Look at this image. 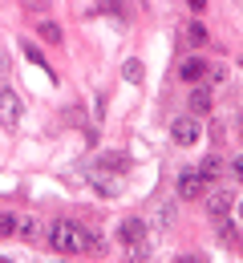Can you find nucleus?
Here are the masks:
<instances>
[{
	"mask_svg": "<svg viewBox=\"0 0 243 263\" xmlns=\"http://www.w3.org/2000/svg\"><path fill=\"white\" fill-rule=\"evenodd\" d=\"M49 243H53V251H61V255L89 251V243H85V227L73 223V219H57V223L49 227Z\"/></svg>",
	"mask_w": 243,
	"mask_h": 263,
	"instance_id": "f257e3e1",
	"label": "nucleus"
},
{
	"mask_svg": "<svg viewBox=\"0 0 243 263\" xmlns=\"http://www.w3.org/2000/svg\"><path fill=\"white\" fill-rule=\"evenodd\" d=\"M21 114H25V98H16L8 85L0 89V126L4 130H16L21 126Z\"/></svg>",
	"mask_w": 243,
	"mask_h": 263,
	"instance_id": "f03ea898",
	"label": "nucleus"
},
{
	"mask_svg": "<svg viewBox=\"0 0 243 263\" xmlns=\"http://www.w3.org/2000/svg\"><path fill=\"white\" fill-rule=\"evenodd\" d=\"M174 191H178V198H203V191H207V178H203L199 170H178Z\"/></svg>",
	"mask_w": 243,
	"mask_h": 263,
	"instance_id": "7ed1b4c3",
	"label": "nucleus"
},
{
	"mask_svg": "<svg viewBox=\"0 0 243 263\" xmlns=\"http://www.w3.org/2000/svg\"><path fill=\"white\" fill-rule=\"evenodd\" d=\"M171 138L178 142V146H195V142H199V122L186 118V114L174 118V122H171Z\"/></svg>",
	"mask_w": 243,
	"mask_h": 263,
	"instance_id": "20e7f679",
	"label": "nucleus"
},
{
	"mask_svg": "<svg viewBox=\"0 0 243 263\" xmlns=\"http://www.w3.org/2000/svg\"><path fill=\"white\" fill-rule=\"evenodd\" d=\"M138 239H146V223L138 215H130V219L118 223V243H138Z\"/></svg>",
	"mask_w": 243,
	"mask_h": 263,
	"instance_id": "39448f33",
	"label": "nucleus"
},
{
	"mask_svg": "<svg viewBox=\"0 0 243 263\" xmlns=\"http://www.w3.org/2000/svg\"><path fill=\"white\" fill-rule=\"evenodd\" d=\"M207 211L215 215V219H223V215L231 211V195H227V191H215V195H207Z\"/></svg>",
	"mask_w": 243,
	"mask_h": 263,
	"instance_id": "423d86ee",
	"label": "nucleus"
},
{
	"mask_svg": "<svg viewBox=\"0 0 243 263\" xmlns=\"http://www.w3.org/2000/svg\"><path fill=\"white\" fill-rule=\"evenodd\" d=\"M191 109H195V114H207L211 109V89L207 85H195V89H191Z\"/></svg>",
	"mask_w": 243,
	"mask_h": 263,
	"instance_id": "0eeeda50",
	"label": "nucleus"
},
{
	"mask_svg": "<svg viewBox=\"0 0 243 263\" xmlns=\"http://www.w3.org/2000/svg\"><path fill=\"white\" fill-rule=\"evenodd\" d=\"M203 73H207V61H203V57H186V61H182V77H186V81H199Z\"/></svg>",
	"mask_w": 243,
	"mask_h": 263,
	"instance_id": "6e6552de",
	"label": "nucleus"
},
{
	"mask_svg": "<svg viewBox=\"0 0 243 263\" xmlns=\"http://www.w3.org/2000/svg\"><path fill=\"white\" fill-rule=\"evenodd\" d=\"M146 259H150L146 239H138V243H126V263H146Z\"/></svg>",
	"mask_w": 243,
	"mask_h": 263,
	"instance_id": "1a4fd4ad",
	"label": "nucleus"
},
{
	"mask_svg": "<svg viewBox=\"0 0 243 263\" xmlns=\"http://www.w3.org/2000/svg\"><path fill=\"white\" fill-rule=\"evenodd\" d=\"M21 49H25V57H29V61H33V65H41V69H45V73H53V65H49V61H45V57H41V49H36L33 41H21Z\"/></svg>",
	"mask_w": 243,
	"mask_h": 263,
	"instance_id": "9d476101",
	"label": "nucleus"
},
{
	"mask_svg": "<svg viewBox=\"0 0 243 263\" xmlns=\"http://www.w3.org/2000/svg\"><path fill=\"white\" fill-rule=\"evenodd\" d=\"M186 45H195V49H199V45H207V29H203L199 21H195V25H186Z\"/></svg>",
	"mask_w": 243,
	"mask_h": 263,
	"instance_id": "9b49d317",
	"label": "nucleus"
},
{
	"mask_svg": "<svg viewBox=\"0 0 243 263\" xmlns=\"http://www.w3.org/2000/svg\"><path fill=\"white\" fill-rule=\"evenodd\" d=\"M219 170H223V162H219V158H203V166H199V174H203L207 182H215V178H219Z\"/></svg>",
	"mask_w": 243,
	"mask_h": 263,
	"instance_id": "f8f14e48",
	"label": "nucleus"
},
{
	"mask_svg": "<svg viewBox=\"0 0 243 263\" xmlns=\"http://www.w3.org/2000/svg\"><path fill=\"white\" fill-rule=\"evenodd\" d=\"M16 227H21V219L8 215V211H0V239H4V235H16Z\"/></svg>",
	"mask_w": 243,
	"mask_h": 263,
	"instance_id": "ddd939ff",
	"label": "nucleus"
},
{
	"mask_svg": "<svg viewBox=\"0 0 243 263\" xmlns=\"http://www.w3.org/2000/svg\"><path fill=\"white\" fill-rule=\"evenodd\" d=\"M154 223H158V231H171V223H174V206H158V211H154Z\"/></svg>",
	"mask_w": 243,
	"mask_h": 263,
	"instance_id": "4468645a",
	"label": "nucleus"
},
{
	"mask_svg": "<svg viewBox=\"0 0 243 263\" xmlns=\"http://www.w3.org/2000/svg\"><path fill=\"white\" fill-rule=\"evenodd\" d=\"M126 81H130V85H138V81H142V61H138V57L126 61Z\"/></svg>",
	"mask_w": 243,
	"mask_h": 263,
	"instance_id": "2eb2a0df",
	"label": "nucleus"
},
{
	"mask_svg": "<svg viewBox=\"0 0 243 263\" xmlns=\"http://www.w3.org/2000/svg\"><path fill=\"white\" fill-rule=\"evenodd\" d=\"M89 178H94V186L102 191V198H114V191H118V186H114L109 178H102V174H89Z\"/></svg>",
	"mask_w": 243,
	"mask_h": 263,
	"instance_id": "dca6fc26",
	"label": "nucleus"
},
{
	"mask_svg": "<svg viewBox=\"0 0 243 263\" xmlns=\"http://www.w3.org/2000/svg\"><path fill=\"white\" fill-rule=\"evenodd\" d=\"M122 166H126V158H122V154H114V150H109V154H102V170H122Z\"/></svg>",
	"mask_w": 243,
	"mask_h": 263,
	"instance_id": "f3484780",
	"label": "nucleus"
},
{
	"mask_svg": "<svg viewBox=\"0 0 243 263\" xmlns=\"http://www.w3.org/2000/svg\"><path fill=\"white\" fill-rule=\"evenodd\" d=\"M21 235H25V239H36V219H29V215H25V219H21Z\"/></svg>",
	"mask_w": 243,
	"mask_h": 263,
	"instance_id": "a211bd4d",
	"label": "nucleus"
},
{
	"mask_svg": "<svg viewBox=\"0 0 243 263\" xmlns=\"http://www.w3.org/2000/svg\"><path fill=\"white\" fill-rule=\"evenodd\" d=\"M41 36H45V41H61V29H57V25H49V21H45V25H41Z\"/></svg>",
	"mask_w": 243,
	"mask_h": 263,
	"instance_id": "6ab92c4d",
	"label": "nucleus"
},
{
	"mask_svg": "<svg viewBox=\"0 0 243 263\" xmlns=\"http://www.w3.org/2000/svg\"><path fill=\"white\" fill-rule=\"evenodd\" d=\"M207 77H211V81H223V77H227V69H223V65H207Z\"/></svg>",
	"mask_w": 243,
	"mask_h": 263,
	"instance_id": "aec40b11",
	"label": "nucleus"
},
{
	"mask_svg": "<svg viewBox=\"0 0 243 263\" xmlns=\"http://www.w3.org/2000/svg\"><path fill=\"white\" fill-rule=\"evenodd\" d=\"M174 263H207V259H203V255H178Z\"/></svg>",
	"mask_w": 243,
	"mask_h": 263,
	"instance_id": "412c9836",
	"label": "nucleus"
},
{
	"mask_svg": "<svg viewBox=\"0 0 243 263\" xmlns=\"http://www.w3.org/2000/svg\"><path fill=\"white\" fill-rule=\"evenodd\" d=\"M235 178L243 182V158H235Z\"/></svg>",
	"mask_w": 243,
	"mask_h": 263,
	"instance_id": "4be33fe9",
	"label": "nucleus"
},
{
	"mask_svg": "<svg viewBox=\"0 0 243 263\" xmlns=\"http://www.w3.org/2000/svg\"><path fill=\"white\" fill-rule=\"evenodd\" d=\"M186 4H191L195 12H203V4H207V0H186Z\"/></svg>",
	"mask_w": 243,
	"mask_h": 263,
	"instance_id": "5701e85b",
	"label": "nucleus"
},
{
	"mask_svg": "<svg viewBox=\"0 0 243 263\" xmlns=\"http://www.w3.org/2000/svg\"><path fill=\"white\" fill-rule=\"evenodd\" d=\"M4 77H8V69H4V57H0V85H4Z\"/></svg>",
	"mask_w": 243,
	"mask_h": 263,
	"instance_id": "b1692460",
	"label": "nucleus"
},
{
	"mask_svg": "<svg viewBox=\"0 0 243 263\" xmlns=\"http://www.w3.org/2000/svg\"><path fill=\"white\" fill-rule=\"evenodd\" d=\"M33 4H36V8H45V4H49V0H33Z\"/></svg>",
	"mask_w": 243,
	"mask_h": 263,
	"instance_id": "393cba45",
	"label": "nucleus"
},
{
	"mask_svg": "<svg viewBox=\"0 0 243 263\" xmlns=\"http://www.w3.org/2000/svg\"><path fill=\"white\" fill-rule=\"evenodd\" d=\"M0 263H12V259H8V255H0Z\"/></svg>",
	"mask_w": 243,
	"mask_h": 263,
	"instance_id": "a878e982",
	"label": "nucleus"
},
{
	"mask_svg": "<svg viewBox=\"0 0 243 263\" xmlns=\"http://www.w3.org/2000/svg\"><path fill=\"white\" fill-rule=\"evenodd\" d=\"M239 219H243V206H239Z\"/></svg>",
	"mask_w": 243,
	"mask_h": 263,
	"instance_id": "bb28decb",
	"label": "nucleus"
},
{
	"mask_svg": "<svg viewBox=\"0 0 243 263\" xmlns=\"http://www.w3.org/2000/svg\"><path fill=\"white\" fill-rule=\"evenodd\" d=\"M57 263H65V259H57Z\"/></svg>",
	"mask_w": 243,
	"mask_h": 263,
	"instance_id": "cd10ccee",
	"label": "nucleus"
}]
</instances>
